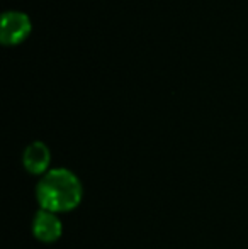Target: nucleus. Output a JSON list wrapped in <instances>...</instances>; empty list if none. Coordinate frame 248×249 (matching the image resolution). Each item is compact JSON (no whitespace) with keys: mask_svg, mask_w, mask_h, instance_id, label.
<instances>
[{"mask_svg":"<svg viewBox=\"0 0 248 249\" xmlns=\"http://www.w3.org/2000/svg\"><path fill=\"white\" fill-rule=\"evenodd\" d=\"M83 187L78 177L66 168L50 170L36 187V198L41 209L53 213L70 212L82 202Z\"/></svg>","mask_w":248,"mask_h":249,"instance_id":"nucleus-1","label":"nucleus"},{"mask_svg":"<svg viewBox=\"0 0 248 249\" xmlns=\"http://www.w3.org/2000/svg\"><path fill=\"white\" fill-rule=\"evenodd\" d=\"M31 33V19L22 12H5L2 16L0 24V41L7 46L19 44L29 36Z\"/></svg>","mask_w":248,"mask_h":249,"instance_id":"nucleus-2","label":"nucleus"},{"mask_svg":"<svg viewBox=\"0 0 248 249\" xmlns=\"http://www.w3.org/2000/svg\"><path fill=\"white\" fill-rule=\"evenodd\" d=\"M33 234L41 243H55L61 237L63 224L58 219V213L50 210H38L33 219Z\"/></svg>","mask_w":248,"mask_h":249,"instance_id":"nucleus-3","label":"nucleus"},{"mask_svg":"<svg viewBox=\"0 0 248 249\" xmlns=\"http://www.w3.org/2000/svg\"><path fill=\"white\" fill-rule=\"evenodd\" d=\"M51 154L50 149L44 142L34 141L24 151L22 163L24 168L29 171L31 175H46L48 168H50Z\"/></svg>","mask_w":248,"mask_h":249,"instance_id":"nucleus-4","label":"nucleus"}]
</instances>
